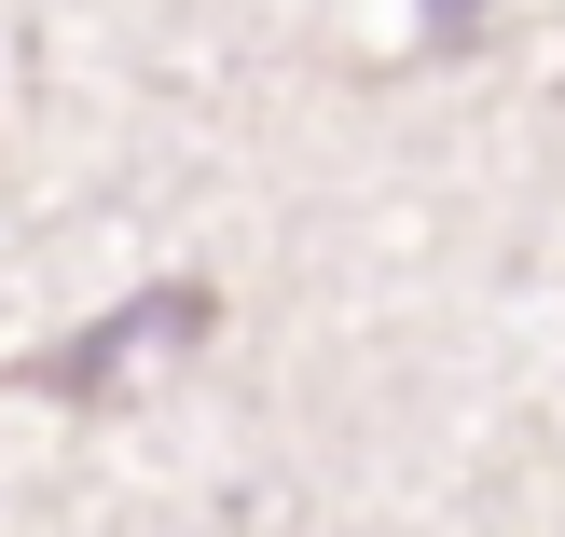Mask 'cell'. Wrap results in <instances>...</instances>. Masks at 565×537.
Segmentation results:
<instances>
[{"label":"cell","mask_w":565,"mask_h":537,"mask_svg":"<svg viewBox=\"0 0 565 537\" xmlns=\"http://www.w3.org/2000/svg\"><path fill=\"white\" fill-rule=\"evenodd\" d=\"M483 14H497V0H414V42H428V55H456Z\"/></svg>","instance_id":"2"},{"label":"cell","mask_w":565,"mask_h":537,"mask_svg":"<svg viewBox=\"0 0 565 537\" xmlns=\"http://www.w3.org/2000/svg\"><path fill=\"white\" fill-rule=\"evenodd\" d=\"M207 331H221V290H207V276H166V290L110 303L97 331H70V345H42V358H28L14 386H28V400H110V386H125L138 358H193Z\"/></svg>","instance_id":"1"}]
</instances>
